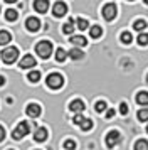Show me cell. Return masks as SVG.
<instances>
[{
    "label": "cell",
    "mask_w": 148,
    "mask_h": 150,
    "mask_svg": "<svg viewBox=\"0 0 148 150\" xmlns=\"http://www.w3.org/2000/svg\"><path fill=\"white\" fill-rule=\"evenodd\" d=\"M103 17L106 21H113L114 17H116V5L114 4H106L103 7Z\"/></svg>",
    "instance_id": "6"
},
{
    "label": "cell",
    "mask_w": 148,
    "mask_h": 150,
    "mask_svg": "<svg viewBox=\"0 0 148 150\" xmlns=\"http://www.w3.org/2000/svg\"><path fill=\"white\" fill-rule=\"evenodd\" d=\"M35 51H37V54L42 57V59H47V57H51L52 54V44L49 41H40L37 46H35Z\"/></svg>",
    "instance_id": "2"
},
{
    "label": "cell",
    "mask_w": 148,
    "mask_h": 150,
    "mask_svg": "<svg viewBox=\"0 0 148 150\" xmlns=\"http://www.w3.org/2000/svg\"><path fill=\"white\" fill-rule=\"evenodd\" d=\"M67 12V5L64 4V2H56L52 7V14L56 15V17H62V15Z\"/></svg>",
    "instance_id": "8"
},
{
    "label": "cell",
    "mask_w": 148,
    "mask_h": 150,
    "mask_svg": "<svg viewBox=\"0 0 148 150\" xmlns=\"http://www.w3.org/2000/svg\"><path fill=\"white\" fill-rule=\"evenodd\" d=\"M120 113L121 115H128V105L126 103H121L120 105Z\"/></svg>",
    "instance_id": "32"
},
{
    "label": "cell",
    "mask_w": 148,
    "mask_h": 150,
    "mask_svg": "<svg viewBox=\"0 0 148 150\" xmlns=\"http://www.w3.org/2000/svg\"><path fill=\"white\" fill-rule=\"evenodd\" d=\"M34 8H35L39 14H44L47 8H49V2H47V0H35V2H34Z\"/></svg>",
    "instance_id": "13"
},
{
    "label": "cell",
    "mask_w": 148,
    "mask_h": 150,
    "mask_svg": "<svg viewBox=\"0 0 148 150\" xmlns=\"http://www.w3.org/2000/svg\"><path fill=\"white\" fill-rule=\"evenodd\" d=\"M133 29L143 34V30L147 29V22H145V21H141V19H140V21H135V22H133Z\"/></svg>",
    "instance_id": "20"
},
{
    "label": "cell",
    "mask_w": 148,
    "mask_h": 150,
    "mask_svg": "<svg viewBox=\"0 0 148 150\" xmlns=\"http://www.w3.org/2000/svg\"><path fill=\"white\" fill-rule=\"evenodd\" d=\"M17 57H19V49L10 46V47H5L2 51V59L5 64H12V62L17 61Z\"/></svg>",
    "instance_id": "1"
},
{
    "label": "cell",
    "mask_w": 148,
    "mask_h": 150,
    "mask_svg": "<svg viewBox=\"0 0 148 150\" xmlns=\"http://www.w3.org/2000/svg\"><path fill=\"white\" fill-rule=\"evenodd\" d=\"M40 111H42V110H40V106L37 103H30V105H27V108H25V113L30 116V118H37V116L40 115Z\"/></svg>",
    "instance_id": "9"
},
{
    "label": "cell",
    "mask_w": 148,
    "mask_h": 150,
    "mask_svg": "<svg viewBox=\"0 0 148 150\" xmlns=\"http://www.w3.org/2000/svg\"><path fill=\"white\" fill-rule=\"evenodd\" d=\"M66 57H67V52L62 47H59L57 51H56V61L62 62V61H66Z\"/></svg>",
    "instance_id": "21"
},
{
    "label": "cell",
    "mask_w": 148,
    "mask_h": 150,
    "mask_svg": "<svg viewBox=\"0 0 148 150\" xmlns=\"http://www.w3.org/2000/svg\"><path fill=\"white\" fill-rule=\"evenodd\" d=\"M135 100H136V103H138V105H141V106H147V105H148V93H147V91H140V93L136 95V98H135Z\"/></svg>",
    "instance_id": "14"
},
{
    "label": "cell",
    "mask_w": 148,
    "mask_h": 150,
    "mask_svg": "<svg viewBox=\"0 0 148 150\" xmlns=\"http://www.w3.org/2000/svg\"><path fill=\"white\" fill-rule=\"evenodd\" d=\"M120 140H121L120 132H118V130H111L106 135V147L108 149H113V147H116V145L120 143Z\"/></svg>",
    "instance_id": "5"
},
{
    "label": "cell",
    "mask_w": 148,
    "mask_h": 150,
    "mask_svg": "<svg viewBox=\"0 0 148 150\" xmlns=\"http://www.w3.org/2000/svg\"><path fill=\"white\" fill-rule=\"evenodd\" d=\"M25 27H27V30H30V32H37L40 29V21L37 17H29L25 21Z\"/></svg>",
    "instance_id": "7"
},
{
    "label": "cell",
    "mask_w": 148,
    "mask_h": 150,
    "mask_svg": "<svg viewBox=\"0 0 148 150\" xmlns=\"http://www.w3.org/2000/svg\"><path fill=\"white\" fill-rule=\"evenodd\" d=\"M147 132H148V125H147Z\"/></svg>",
    "instance_id": "37"
},
{
    "label": "cell",
    "mask_w": 148,
    "mask_h": 150,
    "mask_svg": "<svg viewBox=\"0 0 148 150\" xmlns=\"http://www.w3.org/2000/svg\"><path fill=\"white\" fill-rule=\"evenodd\" d=\"M138 118H140L141 122H147L148 120V108H143L138 111Z\"/></svg>",
    "instance_id": "28"
},
{
    "label": "cell",
    "mask_w": 148,
    "mask_h": 150,
    "mask_svg": "<svg viewBox=\"0 0 148 150\" xmlns=\"http://www.w3.org/2000/svg\"><path fill=\"white\" fill-rule=\"evenodd\" d=\"M113 116H114V110L109 108V110L106 111V118H113Z\"/></svg>",
    "instance_id": "35"
},
{
    "label": "cell",
    "mask_w": 148,
    "mask_h": 150,
    "mask_svg": "<svg viewBox=\"0 0 148 150\" xmlns=\"http://www.w3.org/2000/svg\"><path fill=\"white\" fill-rule=\"evenodd\" d=\"M19 66H20L22 69L34 68V66H35V59H34V56H30V54H25L24 57H22V61L19 62Z\"/></svg>",
    "instance_id": "10"
},
{
    "label": "cell",
    "mask_w": 148,
    "mask_h": 150,
    "mask_svg": "<svg viewBox=\"0 0 148 150\" xmlns=\"http://www.w3.org/2000/svg\"><path fill=\"white\" fill-rule=\"evenodd\" d=\"M76 25H78V29H79V30H84V29L89 27L87 21H86V19H82V17H79V19L76 21Z\"/></svg>",
    "instance_id": "23"
},
{
    "label": "cell",
    "mask_w": 148,
    "mask_h": 150,
    "mask_svg": "<svg viewBox=\"0 0 148 150\" xmlns=\"http://www.w3.org/2000/svg\"><path fill=\"white\" fill-rule=\"evenodd\" d=\"M46 83L51 89H59V88H62V84H64V78H62V74H59V73H51V74L47 76Z\"/></svg>",
    "instance_id": "3"
},
{
    "label": "cell",
    "mask_w": 148,
    "mask_h": 150,
    "mask_svg": "<svg viewBox=\"0 0 148 150\" xmlns=\"http://www.w3.org/2000/svg\"><path fill=\"white\" fill-rule=\"evenodd\" d=\"M136 41H138V44H140V46H147V44H148V34H145V32H143V34H140Z\"/></svg>",
    "instance_id": "27"
},
{
    "label": "cell",
    "mask_w": 148,
    "mask_h": 150,
    "mask_svg": "<svg viewBox=\"0 0 148 150\" xmlns=\"http://www.w3.org/2000/svg\"><path fill=\"white\" fill-rule=\"evenodd\" d=\"M64 149L66 150H74L76 149V142H74V140H66V142H64Z\"/></svg>",
    "instance_id": "31"
},
{
    "label": "cell",
    "mask_w": 148,
    "mask_h": 150,
    "mask_svg": "<svg viewBox=\"0 0 148 150\" xmlns=\"http://www.w3.org/2000/svg\"><path fill=\"white\" fill-rule=\"evenodd\" d=\"M17 17H19L17 10H10V8H8V10L5 12V19L8 22H15V21H17Z\"/></svg>",
    "instance_id": "22"
},
{
    "label": "cell",
    "mask_w": 148,
    "mask_h": 150,
    "mask_svg": "<svg viewBox=\"0 0 148 150\" xmlns=\"http://www.w3.org/2000/svg\"><path fill=\"white\" fill-rule=\"evenodd\" d=\"M67 56H69L71 59H74V61H78V59H82V51L78 49V47H74L73 51H69V52H67Z\"/></svg>",
    "instance_id": "18"
},
{
    "label": "cell",
    "mask_w": 148,
    "mask_h": 150,
    "mask_svg": "<svg viewBox=\"0 0 148 150\" xmlns=\"http://www.w3.org/2000/svg\"><path fill=\"white\" fill-rule=\"evenodd\" d=\"M74 29H76V27H74V19H69V21L64 24V27H62V32H64V34H69V35H71V34L74 32Z\"/></svg>",
    "instance_id": "16"
},
{
    "label": "cell",
    "mask_w": 148,
    "mask_h": 150,
    "mask_svg": "<svg viewBox=\"0 0 148 150\" xmlns=\"http://www.w3.org/2000/svg\"><path fill=\"white\" fill-rule=\"evenodd\" d=\"M4 138H5V130L4 127H0V142H4Z\"/></svg>",
    "instance_id": "34"
},
{
    "label": "cell",
    "mask_w": 148,
    "mask_h": 150,
    "mask_svg": "<svg viewBox=\"0 0 148 150\" xmlns=\"http://www.w3.org/2000/svg\"><path fill=\"white\" fill-rule=\"evenodd\" d=\"M131 41H133V39H131V34H130V32H123V34H121V42H123V44H130Z\"/></svg>",
    "instance_id": "29"
},
{
    "label": "cell",
    "mask_w": 148,
    "mask_h": 150,
    "mask_svg": "<svg viewBox=\"0 0 148 150\" xmlns=\"http://www.w3.org/2000/svg\"><path fill=\"white\" fill-rule=\"evenodd\" d=\"M40 79V73L39 71H30L29 73V81L30 83H37Z\"/></svg>",
    "instance_id": "26"
},
{
    "label": "cell",
    "mask_w": 148,
    "mask_h": 150,
    "mask_svg": "<svg viewBox=\"0 0 148 150\" xmlns=\"http://www.w3.org/2000/svg\"><path fill=\"white\" fill-rule=\"evenodd\" d=\"M79 127H81V130H84V132H87V130H91V128H93V122H91L89 118H84V122L81 123Z\"/></svg>",
    "instance_id": "25"
},
{
    "label": "cell",
    "mask_w": 148,
    "mask_h": 150,
    "mask_svg": "<svg viewBox=\"0 0 148 150\" xmlns=\"http://www.w3.org/2000/svg\"><path fill=\"white\" fill-rule=\"evenodd\" d=\"M89 34H91L93 39H99L101 34H103V29H101L99 25H93V27L89 29Z\"/></svg>",
    "instance_id": "19"
},
{
    "label": "cell",
    "mask_w": 148,
    "mask_h": 150,
    "mask_svg": "<svg viewBox=\"0 0 148 150\" xmlns=\"http://www.w3.org/2000/svg\"><path fill=\"white\" fill-rule=\"evenodd\" d=\"M4 84H5V78H4V76H0V86H4Z\"/></svg>",
    "instance_id": "36"
},
{
    "label": "cell",
    "mask_w": 148,
    "mask_h": 150,
    "mask_svg": "<svg viewBox=\"0 0 148 150\" xmlns=\"http://www.w3.org/2000/svg\"><path fill=\"white\" fill-rule=\"evenodd\" d=\"M147 81H148V74H147Z\"/></svg>",
    "instance_id": "38"
},
{
    "label": "cell",
    "mask_w": 148,
    "mask_h": 150,
    "mask_svg": "<svg viewBox=\"0 0 148 150\" xmlns=\"http://www.w3.org/2000/svg\"><path fill=\"white\" fill-rule=\"evenodd\" d=\"M69 110H71V111H74L76 115H81V113L84 111V103L81 101V100H74V101L69 105Z\"/></svg>",
    "instance_id": "11"
},
{
    "label": "cell",
    "mask_w": 148,
    "mask_h": 150,
    "mask_svg": "<svg viewBox=\"0 0 148 150\" xmlns=\"http://www.w3.org/2000/svg\"><path fill=\"white\" fill-rule=\"evenodd\" d=\"M27 133H29V123L27 122H20L19 125H17V128L12 132V137L15 138V140H20V138H24Z\"/></svg>",
    "instance_id": "4"
},
{
    "label": "cell",
    "mask_w": 148,
    "mask_h": 150,
    "mask_svg": "<svg viewBox=\"0 0 148 150\" xmlns=\"http://www.w3.org/2000/svg\"><path fill=\"white\" fill-rule=\"evenodd\" d=\"M34 140L35 142H46L47 140V130L44 127H39V128L35 130V133H34Z\"/></svg>",
    "instance_id": "12"
},
{
    "label": "cell",
    "mask_w": 148,
    "mask_h": 150,
    "mask_svg": "<svg viewBox=\"0 0 148 150\" xmlns=\"http://www.w3.org/2000/svg\"><path fill=\"white\" fill-rule=\"evenodd\" d=\"M94 108H96L98 113H103V111L106 110V103H104V101H98L96 105H94Z\"/></svg>",
    "instance_id": "30"
},
{
    "label": "cell",
    "mask_w": 148,
    "mask_h": 150,
    "mask_svg": "<svg viewBox=\"0 0 148 150\" xmlns=\"http://www.w3.org/2000/svg\"><path fill=\"white\" fill-rule=\"evenodd\" d=\"M135 150H148V142L147 140H138L135 143Z\"/></svg>",
    "instance_id": "24"
},
{
    "label": "cell",
    "mask_w": 148,
    "mask_h": 150,
    "mask_svg": "<svg viewBox=\"0 0 148 150\" xmlns=\"http://www.w3.org/2000/svg\"><path fill=\"white\" fill-rule=\"evenodd\" d=\"M71 42H73L74 46H78V47H84L87 44L86 37H82V35H74V37H71Z\"/></svg>",
    "instance_id": "15"
},
{
    "label": "cell",
    "mask_w": 148,
    "mask_h": 150,
    "mask_svg": "<svg viewBox=\"0 0 148 150\" xmlns=\"http://www.w3.org/2000/svg\"><path fill=\"white\" fill-rule=\"evenodd\" d=\"M8 150H12V149H8Z\"/></svg>",
    "instance_id": "39"
},
{
    "label": "cell",
    "mask_w": 148,
    "mask_h": 150,
    "mask_svg": "<svg viewBox=\"0 0 148 150\" xmlns=\"http://www.w3.org/2000/svg\"><path fill=\"white\" fill-rule=\"evenodd\" d=\"M73 122L76 123V125H81V123L84 122V116H82V115H76V116L73 118Z\"/></svg>",
    "instance_id": "33"
},
{
    "label": "cell",
    "mask_w": 148,
    "mask_h": 150,
    "mask_svg": "<svg viewBox=\"0 0 148 150\" xmlns=\"http://www.w3.org/2000/svg\"><path fill=\"white\" fill-rule=\"evenodd\" d=\"M12 41V35L8 34L7 30H0V46H5Z\"/></svg>",
    "instance_id": "17"
}]
</instances>
